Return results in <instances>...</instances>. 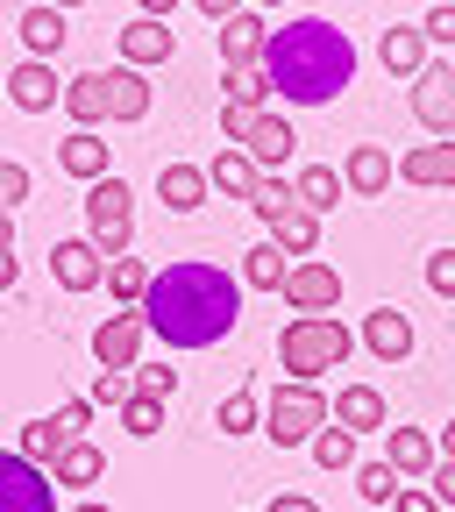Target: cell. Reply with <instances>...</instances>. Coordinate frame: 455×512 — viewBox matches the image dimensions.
Instances as JSON below:
<instances>
[{"label": "cell", "mask_w": 455, "mask_h": 512, "mask_svg": "<svg viewBox=\"0 0 455 512\" xmlns=\"http://www.w3.org/2000/svg\"><path fill=\"white\" fill-rule=\"evenodd\" d=\"M72 512H107V505H100V498H86V505H72Z\"/></svg>", "instance_id": "obj_54"}, {"label": "cell", "mask_w": 455, "mask_h": 512, "mask_svg": "<svg viewBox=\"0 0 455 512\" xmlns=\"http://www.w3.org/2000/svg\"><path fill=\"white\" fill-rule=\"evenodd\" d=\"M0 256H15V207H0Z\"/></svg>", "instance_id": "obj_48"}, {"label": "cell", "mask_w": 455, "mask_h": 512, "mask_svg": "<svg viewBox=\"0 0 455 512\" xmlns=\"http://www.w3.org/2000/svg\"><path fill=\"white\" fill-rule=\"evenodd\" d=\"M114 43H121V64H136V72H150V64H164L178 50V36L164 22H150V15H136L128 29H114Z\"/></svg>", "instance_id": "obj_16"}, {"label": "cell", "mask_w": 455, "mask_h": 512, "mask_svg": "<svg viewBox=\"0 0 455 512\" xmlns=\"http://www.w3.org/2000/svg\"><path fill=\"white\" fill-rule=\"evenodd\" d=\"M8 100H15L22 114H50V107L64 100V79L50 72V57H29V64H15V72H8Z\"/></svg>", "instance_id": "obj_15"}, {"label": "cell", "mask_w": 455, "mask_h": 512, "mask_svg": "<svg viewBox=\"0 0 455 512\" xmlns=\"http://www.w3.org/2000/svg\"><path fill=\"white\" fill-rule=\"evenodd\" d=\"M15 278H22V256H0V292H15Z\"/></svg>", "instance_id": "obj_50"}, {"label": "cell", "mask_w": 455, "mask_h": 512, "mask_svg": "<svg viewBox=\"0 0 455 512\" xmlns=\"http://www.w3.org/2000/svg\"><path fill=\"white\" fill-rule=\"evenodd\" d=\"M22 43H29V57H57L64 50V8L36 0V8L22 15Z\"/></svg>", "instance_id": "obj_27"}, {"label": "cell", "mask_w": 455, "mask_h": 512, "mask_svg": "<svg viewBox=\"0 0 455 512\" xmlns=\"http://www.w3.org/2000/svg\"><path fill=\"white\" fill-rule=\"evenodd\" d=\"M214 192V178H207V164H164L157 171V200L171 207V214H192Z\"/></svg>", "instance_id": "obj_21"}, {"label": "cell", "mask_w": 455, "mask_h": 512, "mask_svg": "<svg viewBox=\"0 0 455 512\" xmlns=\"http://www.w3.org/2000/svg\"><path fill=\"white\" fill-rule=\"evenodd\" d=\"M356 498H363V505H392V498H399V470H392V463H363V470H356Z\"/></svg>", "instance_id": "obj_36"}, {"label": "cell", "mask_w": 455, "mask_h": 512, "mask_svg": "<svg viewBox=\"0 0 455 512\" xmlns=\"http://www.w3.org/2000/svg\"><path fill=\"white\" fill-rule=\"evenodd\" d=\"M256 420H264V399H256L249 384H235V392L221 399V413H214V427H221V434H249Z\"/></svg>", "instance_id": "obj_34"}, {"label": "cell", "mask_w": 455, "mask_h": 512, "mask_svg": "<svg viewBox=\"0 0 455 512\" xmlns=\"http://www.w3.org/2000/svg\"><path fill=\"white\" fill-rule=\"evenodd\" d=\"M86 399H93V406H128V399H136V377H128V370H100Z\"/></svg>", "instance_id": "obj_40"}, {"label": "cell", "mask_w": 455, "mask_h": 512, "mask_svg": "<svg viewBox=\"0 0 455 512\" xmlns=\"http://www.w3.org/2000/svg\"><path fill=\"white\" fill-rule=\"evenodd\" d=\"M64 114H72L79 128L114 121V79H107V72H79L72 86H64Z\"/></svg>", "instance_id": "obj_18"}, {"label": "cell", "mask_w": 455, "mask_h": 512, "mask_svg": "<svg viewBox=\"0 0 455 512\" xmlns=\"http://www.w3.org/2000/svg\"><path fill=\"white\" fill-rule=\"evenodd\" d=\"M256 8H285V0H256Z\"/></svg>", "instance_id": "obj_55"}, {"label": "cell", "mask_w": 455, "mask_h": 512, "mask_svg": "<svg viewBox=\"0 0 455 512\" xmlns=\"http://www.w3.org/2000/svg\"><path fill=\"white\" fill-rule=\"evenodd\" d=\"M114 79V121H143L150 114V79L136 72V64H121V72H107Z\"/></svg>", "instance_id": "obj_31"}, {"label": "cell", "mask_w": 455, "mask_h": 512, "mask_svg": "<svg viewBox=\"0 0 455 512\" xmlns=\"http://www.w3.org/2000/svg\"><path fill=\"white\" fill-rule=\"evenodd\" d=\"M207 178H214V192H228V200H256V185H264V171H256L249 150H221L207 164Z\"/></svg>", "instance_id": "obj_26"}, {"label": "cell", "mask_w": 455, "mask_h": 512, "mask_svg": "<svg viewBox=\"0 0 455 512\" xmlns=\"http://www.w3.org/2000/svg\"><path fill=\"white\" fill-rule=\"evenodd\" d=\"M221 86H228V100H242V107H264V100H271L264 64H249V72H221Z\"/></svg>", "instance_id": "obj_37"}, {"label": "cell", "mask_w": 455, "mask_h": 512, "mask_svg": "<svg viewBox=\"0 0 455 512\" xmlns=\"http://www.w3.org/2000/svg\"><path fill=\"white\" fill-rule=\"evenodd\" d=\"M349 328L335 313H299V320H285L278 328V363H285V377L292 384H313L320 370H342L349 363Z\"/></svg>", "instance_id": "obj_3"}, {"label": "cell", "mask_w": 455, "mask_h": 512, "mask_svg": "<svg viewBox=\"0 0 455 512\" xmlns=\"http://www.w3.org/2000/svg\"><path fill=\"white\" fill-rule=\"evenodd\" d=\"M342 178H349V192H356V200H377V192L399 178V157H392V150H377V143H356Z\"/></svg>", "instance_id": "obj_20"}, {"label": "cell", "mask_w": 455, "mask_h": 512, "mask_svg": "<svg viewBox=\"0 0 455 512\" xmlns=\"http://www.w3.org/2000/svg\"><path fill=\"white\" fill-rule=\"evenodd\" d=\"M29 164H15V157H0V207H15V200H29Z\"/></svg>", "instance_id": "obj_42"}, {"label": "cell", "mask_w": 455, "mask_h": 512, "mask_svg": "<svg viewBox=\"0 0 455 512\" xmlns=\"http://www.w3.org/2000/svg\"><path fill=\"white\" fill-rule=\"evenodd\" d=\"M86 221H93V249L107 256H128V242H136V192H128V178H100L86 192Z\"/></svg>", "instance_id": "obj_5"}, {"label": "cell", "mask_w": 455, "mask_h": 512, "mask_svg": "<svg viewBox=\"0 0 455 512\" xmlns=\"http://www.w3.org/2000/svg\"><path fill=\"white\" fill-rule=\"evenodd\" d=\"M399 178L406 185H455V143H420L399 157Z\"/></svg>", "instance_id": "obj_25"}, {"label": "cell", "mask_w": 455, "mask_h": 512, "mask_svg": "<svg viewBox=\"0 0 455 512\" xmlns=\"http://www.w3.org/2000/svg\"><path fill=\"white\" fill-rule=\"evenodd\" d=\"M143 320H150V335L171 342V349H214L235 335V320H242V292L221 264H171L157 271L150 299H143Z\"/></svg>", "instance_id": "obj_1"}, {"label": "cell", "mask_w": 455, "mask_h": 512, "mask_svg": "<svg viewBox=\"0 0 455 512\" xmlns=\"http://www.w3.org/2000/svg\"><path fill=\"white\" fill-rule=\"evenodd\" d=\"M377 57H384V72L392 79H420L427 72V29L420 22H399V29H384V43H377Z\"/></svg>", "instance_id": "obj_17"}, {"label": "cell", "mask_w": 455, "mask_h": 512, "mask_svg": "<svg viewBox=\"0 0 455 512\" xmlns=\"http://www.w3.org/2000/svg\"><path fill=\"white\" fill-rule=\"evenodd\" d=\"M121 427H128V434H136V441H150V434L164 427V399H143V392H136V399H128V406H121Z\"/></svg>", "instance_id": "obj_38"}, {"label": "cell", "mask_w": 455, "mask_h": 512, "mask_svg": "<svg viewBox=\"0 0 455 512\" xmlns=\"http://www.w3.org/2000/svg\"><path fill=\"white\" fill-rule=\"evenodd\" d=\"M86 420H93V399H64L57 413H43V420L22 427V456L43 463V470H57L64 448H79V441H86Z\"/></svg>", "instance_id": "obj_6"}, {"label": "cell", "mask_w": 455, "mask_h": 512, "mask_svg": "<svg viewBox=\"0 0 455 512\" xmlns=\"http://www.w3.org/2000/svg\"><path fill=\"white\" fill-rule=\"evenodd\" d=\"M0 512H57V477L22 448H0Z\"/></svg>", "instance_id": "obj_7"}, {"label": "cell", "mask_w": 455, "mask_h": 512, "mask_svg": "<svg viewBox=\"0 0 455 512\" xmlns=\"http://www.w3.org/2000/svg\"><path fill=\"white\" fill-rule=\"evenodd\" d=\"M264 79H271V93L292 100V107H328V100L356 79V43H349L335 22L299 15V22L271 29V43H264Z\"/></svg>", "instance_id": "obj_2"}, {"label": "cell", "mask_w": 455, "mask_h": 512, "mask_svg": "<svg viewBox=\"0 0 455 512\" xmlns=\"http://www.w3.org/2000/svg\"><path fill=\"white\" fill-rule=\"evenodd\" d=\"M413 121L427 128V136H455V64L434 57L413 79Z\"/></svg>", "instance_id": "obj_9"}, {"label": "cell", "mask_w": 455, "mask_h": 512, "mask_svg": "<svg viewBox=\"0 0 455 512\" xmlns=\"http://www.w3.org/2000/svg\"><path fill=\"white\" fill-rule=\"evenodd\" d=\"M441 463H455V427H441Z\"/></svg>", "instance_id": "obj_52"}, {"label": "cell", "mask_w": 455, "mask_h": 512, "mask_svg": "<svg viewBox=\"0 0 455 512\" xmlns=\"http://www.w3.org/2000/svg\"><path fill=\"white\" fill-rule=\"evenodd\" d=\"M292 313H328L335 299H342V271L335 264H292V278H285V292H278Z\"/></svg>", "instance_id": "obj_13"}, {"label": "cell", "mask_w": 455, "mask_h": 512, "mask_svg": "<svg viewBox=\"0 0 455 512\" xmlns=\"http://www.w3.org/2000/svg\"><path fill=\"white\" fill-rule=\"evenodd\" d=\"M335 420V406L328 399H320V384H278V392L264 399V434L278 441V448H299V441H313L320 427H328Z\"/></svg>", "instance_id": "obj_4"}, {"label": "cell", "mask_w": 455, "mask_h": 512, "mask_svg": "<svg viewBox=\"0 0 455 512\" xmlns=\"http://www.w3.org/2000/svg\"><path fill=\"white\" fill-rule=\"evenodd\" d=\"M171 8H178V0H136V15H150V22H164Z\"/></svg>", "instance_id": "obj_51"}, {"label": "cell", "mask_w": 455, "mask_h": 512, "mask_svg": "<svg viewBox=\"0 0 455 512\" xmlns=\"http://www.w3.org/2000/svg\"><path fill=\"white\" fill-rule=\"evenodd\" d=\"M356 342H363V349H370L377 363H406L420 335H413V320H406L399 306H377V313H363V328H356Z\"/></svg>", "instance_id": "obj_10"}, {"label": "cell", "mask_w": 455, "mask_h": 512, "mask_svg": "<svg viewBox=\"0 0 455 512\" xmlns=\"http://www.w3.org/2000/svg\"><path fill=\"white\" fill-rule=\"evenodd\" d=\"M299 207V192H292V178L285 171H264V185H256V200H249V214L264 221V228H278L285 214Z\"/></svg>", "instance_id": "obj_30"}, {"label": "cell", "mask_w": 455, "mask_h": 512, "mask_svg": "<svg viewBox=\"0 0 455 512\" xmlns=\"http://www.w3.org/2000/svg\"><path fill=\"white\" fill-rule=\"evenodd\" d=\"M335 427H349V434H370V427H384V399L370 392V384H349V392L335 399Z\"/></svg>", "instance_id": "obj_29"}, {"label": "cell", "mask_w": 455, "mask_h": 512, "mask_svg": "<svg viewBox=\"0 0 455 512\" xmlns=\"http://www.w3.org/2000/svg\"><path fill=\"white\" fill-rule=\"evenodd\" d=\"M313 463H320V470H349V463H356V434H349V427H320V434H313Z\"/></svg>", "instance_id": "obj_35"}, {"label": "cell", "mask_w": 455, "mask_h": 512, "mask_svg": "<svg viewBox=\"0 0 455 512\" xmlns=\"http://www.w3.org/2000/svg\"><path fill=\"white\" fill-rule=\"evenodd\" d=\"M256 121H264V107H242V100L221 107V136H228V150H242V143L256 136Z\"/></svg>", "instance_id": "obj_39"}, {"label": "cell", "mask_w": 455, "mask_h": 512, "mask_svg": "<svg viewBox=\"0 0 455 512\" xmlns=\"http://www.w3.org/2000/svg\"><path fill=\"white\" fill-rule=\"evenodd\" d=\"M192 8H200L207 22H235V15H242V0H192Z\"/></svg>", "instance_id": "obj_46"}, {"label": "cell", "mask_w": 455, "mask_h": 512, "mask_svg": "<svg viewBox=\"0 0 455 512\" xmlns=\"http://www.w3.org/2000/svg\"><path fill=\"white\" fill-rule=\"evenodd\" d=\"M384 463H392L406 484H427L441 470V441L427 427H392V441H384Z\"/></svg>", "instance_id": "obj_11"}, {"label": "cell", "mask_w": 455, "mask_h": 512, "mask_svg": "<svg viewBox=\"0 0 455 512\" xmlns=\"http://www.w3.org/2000/svg\"><path fill=\"white\" fill-rule=\"evenodd\" d=\"M427 484H434V498H441V505H455V463H441Z\"/></svg>", "instance_id": "obj_47"}, {"label": "cell", "mask_w": 455, "mask_h": 512, "mask_svg": "<svg viewBox=\"0 0 455 512\" xmlns=\"http://www.w3.org/2000/svg\"><path fill=\"white\" fill-rule=\"evenodd\" d=\"M271 242L285 249V256H313L320 249V214H306V207H292L278 228H271Z\"/></svg>", "instance_id": "obj_33"}, {"label": "cell", "mask_w": 455, "mask_h": 512, "mask_svg": "<svg viewBox=\"0 0 455 512\" xmlns=\"http://www.w3.org/2000/svg\"><path fill=\"white\" fill-rule=\"evenodd\" d=\"M427 292L434 299H455V249H434L427 256Z\"/></svg>", "instance_id": "obj_43"}, {"label": "cell", "mask_w": 455, "mask_h": 512, "mask_svg": "<svg viewBox=\"0 0 455 512\" xmlns=\"http://www.w3.org/2000/svg\"><path fill=\"white\" fill-rule=\"evenodd\" d=\"M292 143H299V136H292V121L264 107V121H256V136H249L242 150L256 157V171H285V157H292Z\"/></svg>", "instance_id": "obj_23"}, {"label": "cell", "mask_w": 455, "mask_h": 512, "mask_svg": "<svg viewBox=\"0 0 455 512\" xmlns=\"http://www.w3.org/2000/svg\"><path fill=\"white\" fill-rule=\"evenodd\" d=\"M285 278H292V256H285L278 242L242 249V285H249V292H285Z\"/></svg>", "instance_id": "obj_24"}, {"label": "cell", "mask_w": 455, "mask_h": 512, "mask_svg": "<svg viewBox=\"0 0 455 512\" xmlns=\"http://www.w3.org/2000/svg\"><path fill=\"white\" fill-rule=\"evenodd\" d=\"M292 192H299V207H306V214H328V207H342V192H349V178H342L335 164H299Z\"/></svg>", "instance_id": "obj_22"}, {"label": "cell", "mask_w": 455, "mask_h": 512, "mask_svg": "<svg viewBox=\"0 0 455 512\" xmlns=\"http://www.w3.org/2000/svg\"><path fill=\"white\" fill-rule=\"evenodd\" d=\"M264 512H320V505H313V498H292V491H285V498H271Z\"/></svg>", "instance_id": "obj_49"}, {"label": "cell", "mask_w": 455, "mask_h": 512, "mask_svg": "<svg viewBox=\"0 0 455 512\" xmlns=\"http://www.w3.org/2000/svg\"><path fill=\"white\" fill-rule=\"evenodd\" d=\"M50 8H64V15H72V8H86V0H50Z\"/></svg>", "instance_id": "obj_53"}, {"label": "cell", "mask_w": 455, "mask_h": 512, "mask_svg": "<svg viewBox=\"0 0 455 512\" xmlns=\"http://www.w3.org/2000/svg\"><path fill=\"white\" fill-rule=\"evenodd\" d=\"M427 43H455V0H441V8H427Z\"/></svg>", "instance_id": "obj_44"}, {"label": "cell", "mask_w": 455, "mask_h": 512, "mask_svg": "<svg viewBox=\"0 0 455 512\" xmlns=\"http://www.w3.org/2000/svg\"><path fill=\"white\" fill-rule=\"evenodd\" d=\"M50 278H57L64 292H100V285H107V256H100L93 242H72V235H64V242L50 249Z\"/></svg>", "instance_id": "obj_12"}, {"label": "cell", "mask_w": 455, "mask_h": 512, "mask_svg": "<svg viewBox=\"0 0 455 512\" xmlns=\"http://www.w3.org/2000/svg\"><path fill=\"white\" fill-rule=\"evenodd\" d=\"M143 335H150L143 306L107 313L100 328H93V356H100V370H136V363H143Z\"/></svg>", "instance_id": "obj_8"}, {"label": "cell", "mask_w": 455, "mask_h": 512, "mask_svg": "<svg viewBox=\"0 0 455 512\" xmlns=\"http://www.w3.org/2000/svg\"><path fill=\"white\" fill-rule=\"evenodd\" d=\"M150 285H157V271L143 264V256H114V264H107V292H114L121 306H143Z\"/></svg>", "instance_id": "obj_28"}, {"label": "cell", "mask_w": 455, "mask_h": 512, "mask_svg": "<svg viewBox=\"0 0 455 512\" xmlns=\"http://www.w3.org/2000/svg\"><path fill=\"white\" fill-rule=\"evenodd\" d=\"M100 470H107V456H100V448L93 441H79V448H64V456H57V484H72V491H86V484H100Z\"/></svg>", "instance_id": "obj_32"}, {"label": "cell", "mask_w": 455, "mask_h": 512, "mask_svg": "<svg viewBox=\"0 0 455 512\" xmlns=\"http://www.w3.org/2000/svg\"><path fill=\"white\" fill-rule=\"evenodd\" d=\"M136 392L143 399H171L178 392V370L171 363H136Z\"/></svg>", "instance_id": "obj_41"}, {"label": "cell", "mask_w": 455, "mask_h": 512, "mask_svg": "<svg viewBox=\"0 0 455 512\" xmlns=\"http://www.w3.org/2000/svg\"><path fill=\"white\" fill-rule=\"evenodd\" d=\"M214 43H221V64H228V72H249V64H264L271 29H264V15H256V8H242L235 22L214 29Z\"/></svg>", "instance_id": "obj_14"}, {"label": "cell", "mask_w": 455, "mask_h": 512, "mask_svg": "<svg viewBox=\"0 0 455 512\" xmlns=\"http://www.w3.org/2000/svg\"><path fill=\"white\" fill-rule=\"evenodd\" d=\"M392 505H399V512H441V498H434V491H420V484H406Z\"/></svg>", "instance_id": "obj_45"}, {"label": "cell", "mask_w": 455, "mask_h": 512, "mask_svg": "<svg viewBox=\"0 0 455 512\" xmlns=\"http://www.w3.org/2000/svg\"><path fill=\"white\" fill-rule=\"evenodd\" d=\"M57 164H64V178H86V185H100V178H114L107 164V143H100V128H72V136L57 143Z\"/></svg>", "instance_id": "obj_19"}]
</instances>
